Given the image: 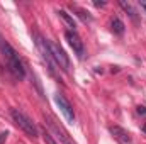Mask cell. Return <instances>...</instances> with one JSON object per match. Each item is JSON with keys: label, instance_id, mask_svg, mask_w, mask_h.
<instances>
[{"label": "cell", "instance_id": "cell-1", "mask_svg": "<svg viewBox=\"0 0 146 144\" xmlns=\"http://www.w3.org/2000/svg\"><path fill=\"white\" fill-rule=\"evenodd\" d=\"M0 53H2V58L5 59L9 70L12 71V75L19 80H22L26 76V68H24V63L21 59V56L17 54V51L9 44V41H5V37L0 36Z\"/></svg>", "mask_w": 146, "mask_h": 144}, {"label": "cell", "instance_id": "cell-2", "mask_svg": "<svg viewBox=\"0 0 146 144\" xmlns=\"http://www.w3.org/2000/svg\"><path fill=\"white\" fill-rule=\"evenodd\" d=\"M10 115H12L14 122L19 126V129H22L27 136H31V137H37L39 136V129H37V126L33 122V119L29 115H26L19 108H12L10 110Z\"/></svg>", "mask_w": 146, "mask_h": 144}, {"label": "cell", "instance_id": "cell-3", "mask_svg": "<svg viewBox=\"0 0 146 144\" xmlns=\"http://www.w3.org/2000/svg\"><path fill=\"white\" fill-rule=\"evenodd\" d=\"M46 46H48V51H49V54H51L54 65H56L58 68H61L63 71H68V70H70V59H68L66 53H65L56 42H53L51 39H46Z\"/></svg>", "mask_w": 146, "mask_h": 144}, {"label": "cell", "instance_id": "cell-4", "mask_svg": "<svg viewBox=\"0 0 146 144\" xmlns=\"http://www.w3.org/2000/svg\"><path fill=\"white\" fill-rule=\"evenodd\" d=\"M54 102H56V105L60 108V112L65 115L66 122L73 124V122H75V112H73V107H72V104L68 102V98H66L63 93H56V95H54Z\"/></svg>", "mask_w": 146, "mask_h": 144}, {"label": "cell", "instance_id": "cell-5", "mask_svg": "<svg viewBox=\"0 0 146 144\" xmlns=\"http://www.w3.org/2000/svg\"><path fill=\"white\" fill-rule=\"evenodd\" d=\"M65 37H66L68 44L72 46L73 53H75V54L82 59V58H83V54H85V46H83L82 37L78 36L76 32H73V31H66V32H65Z\"/></svg>", "mask_w": 146, "mask_h": 144}, {"label": "cell", "instance_id": "cell-6", "mask_svg": "<svg viewBox=\"0 0 146 144\" xmlns=\"http://www.w3.org/2000/svg\"><path fill=\"white\" fill-rule=\"evenodd\" d=\"M109 132L114 136V139H117L121 144H133L131 134H129L126 129L119 127V126H109Z\"/></svg>", "mask_w": 146, "mask_h": 144}, {"label": "cell", "instance_id": "cell-7", "mask_svg": "<svg viewBox=\"0 0 146 144\" xmlns=\"http://www.w3.org/2000/svg\"><path fill=\"white\" fill-rule=\"evenodd\" d=\"M58 15L63 19V22L66 24L68 31H73V32H76V22H75V19H73L70 14H66L65 10H58Z\"/></svg>", "mask_w": 146, "mask_h": 144}, {"label": "cell", "instance_id": "cell-8", "mask_svg": "<svg viewBox=\"0 0 146 144\" xmlns=\"http://www.w3.org/2000/svg\"><path fill=\"white\" fill-rule=\"evenodd\" d=\"M110 29H112V32L114 34H124V24H122V20L119 19V17H114L112 20H110Z\"/></svg>", "mask_w": 146, "mask_h": 144}, {"label": "cell", "instance_id": "cell-9", "mask_svg": "<svg viewBox=\"0 0 146 144\" xmlns=\"http://www.w3.org/2000/svg\"><path fill=\"white\" fill-rule=\"evenodd\" d=\"M119 5H121V7H122V9H124L127 14H129V17H131L134 22H138V17H136V10L133 9V5H131L129 2H124V0H121V2H119Z\"/></svg>", "mask_w": 146, "mask_h": 144}, {"label": "cell", "instance_id": "cell-10", "mask_svg": "<svg viewBox=\"0 0 146 144\" xmlns=\"http://www.w3.org/2000/svg\"><path fill=\"white\" fill-rule=\"evenodd\" d=\"M72 10L73 12H76V15H78L83 22H92V17H90L88 12H85L83 9H80V7H76V5H72Z\"/></svg>", "mask_w": 146, "mask_h": 144}, {"label": "cell", "instance_id": "cell-11", "mask_svg": "<svg viewBox=\"0 0 146 144\" xmlns=\"http://www.w3.org/2000/svg\"><path fill=\"white\" fill-rule=\"evenodd\" d=\"M7 136H9V132H2V134H0V144H3V143H5Z\"/></svg>", "mask_w": 146, "mask_h": 144}, {"label": "cell", "instance_id": "cell-12", "mask_svg": "<svg viewBox=\"0 0 146 144\" xmlns=\"http://www.w3.org/2000/svg\"><path fill=\"white\" fill-rule=\"evenodd\" d=\"M141 7H143V9H146V2H141Z\"/></svg>", "mask_w": 146, "mask_h": 144}]
</instances>
